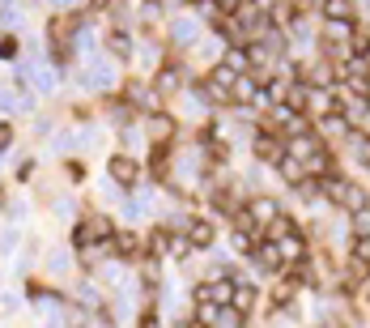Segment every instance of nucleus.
<instances>
[{
    "instance_id": "nucleus-1",
    "label": "nucleus",
    "mask_w": 370,
    "mask_h": 328,
    "mask_svg": "<svg viewBox=\"0 0 370 328\" xmlns=\"http://www.w3.org/2000/svg\"><path fill=\"white\" fill-rule=\"evenodd\" d=\"M320 188H324V196L337 205V209H345V213H366L370 209V192L362 184H354V179H341V175H328V179H320Z\"/></svg>"
},
{
    "instance_id": "nucleus-19",
    "label": "nucleus",
    "mask_w": 370,
    "mask_h": 328,
    "mask_svg": "<svg viewBox=\"0 0 370 328\" xmlns=\"http://www.w3.org/2000/svg\"><path fill=\"white\" fill-rule=\"evenodd\" d=\"M166 248H170V231H166V226H158V231H153V239H149V260H162V256H166Z\"/></svg>"
},
{
    "instance_id": "nucleus-13",
    "label": "nucleus",
    "mask_w": 370,
    "mask_h": 328,
    "mask_svg": "<svg viewBox=\"0 0 370 328\" xmlns=\"http://www.w3.org/2000/svg\"><path fill=\"white\" fill-rule=\"evenodd\" d=\"M149 175H153L158 184L170 175V149H166V145H153V149H149Z\"/></svg>"
},
{
    "instance_id": "nucleus-2",
    "label": "nucleus",
    "mask_w": 370,
    "mask_h": 328,
    "mask_svg": "<svg viewBox=\"0 0 370 328\" xmlns=\"http://www.w3.org/2000/svg\"><path fill=\"white\" fill-rule=\"evenodd\" d=\"M234 286H239V282H230V277H213L209 286H200V290H196V303H205V299H209L213 307L230 312V307H234Z\"/></svg>"
},
{
    "instance_id": "nucleus-17",
    "label": "nucleus",
    "mask_w": 370,
    "mask_h": 328,
    "mask_svg": "<svg viewBox=\"0 0 370 328\" xmlns=\"http://www.w3.org/2000/svg\"><path fill=\"white\" fill-rule=\"evenodd\" d=\"M251 307H256V286L239 282V286H234V307H230V312H239V320H243V316H247Z\"/></svg>"
},
{
    "instance_id": "nucleus-16",
    "label": "nucleus",
    "mask_w": 370,
    "mask_h": 328,
    "mask_svg": "<svg viewBox=\"0 0 370 328\" xmlns=\"http://www.w3.org/2000/svg\"><path fill=\"white\" fill-rule=\"evenodd\" d=\"M179 81H183V73H179V68H175V60H170V64H166V68L158 73L153 90H158V94H175V90H179Z\"/></svg>"
},
{
    "instance_id": "nucleus-27",
    "label": "nucleus",
    "mask_w": 370,
    "mask_h": 328,
    "mask_svg": "<svg viewBox=\"0 0 370 328\" xmlns=\"http://www.w3.org/2000/svg\"><path fill=\"white\" fill-rule=\"evenodd\" d=\"M13 145V124H0V154Z\"/></svg>"
},
{
    "instance_id": "nucleus-22",
    "label": "nucleus",
    "mask_w": 370,
    "mask_h": 328,
    "mask_svg": "<svg viewBox=\"0 0 370 328\" xmlns=\"http://www.w3.org/2000/svg\"><path fill=\"white\" fill-rule=\"evenodd\" d=\"M107 47H111V51H115V55H128V51H132V38H128V34H124V30H115V34H111V38H107Z\"/></svg>"
},
{
    "instance_id": "nucleus-20",
    "label": "nucleus",
    "mask_w": 370,
    "mask_h": 328,
    "mask_svg": "<svg viewBox=\"0 0 370 328\" xmlns=\"http://www.w3.org/2000/svg\"><path fill=\"white\" fill-rule=\"evenodd\" d=\"M230 243H234V252H239V256H256V248H260V243L251 239V231H234V235H230Z\"/></svg>"
},
{
    "instance_id": "nucleus-9",
    "label": "nucleus",
    "mask_w": 370,
    "mask_h": 328,
    "mask_svg": "<svg viewBox=\"0 0 370 328\" xmlns=\"http://www.w3.org/2000/svg\"><path fill=\"white\" fill-rule=\"evenodd\" d=\"M111 252H115L119 260H141V239H136L132 231H115V239H111Z\"/></svg>"
},
{
    "instance_id": "nucleus-7",
    "label": "nucleus",
    "mask_w": 370,
    "mask_h": 328,
    "mask_svg": "<svg viewBox=\"0 0 370 328\" xmlns=\"http://www.w3.org/2000/svg\"><path fill=\"white\" fill-rule=\"evenodd\" d=\"M260 94H264V85H260V77H256V73H243V77L234 81V102H239V107L260 102Z\"/></svg>"
},
{
    "instance_id": "nucleus-23",
    "label": "nucleus",
    "mask_w": 370,
    "mask_h": 328,
    "mask_svg": "<svg viewBox=\"0 0 370 328\" xmlns=\"http://www.w3.org/2000/svg\"><path fill=\"white\" fill-rule=\"evenodd\" d=\"M294 192H298V196H307V201H311V196H320V192H324V188H320V179H311V175H307V179H303V184H298V188H294Z\"/></svg>"
},
{
    "instance_id": "nucleus-18",
    "label": "nucleus",
    "mask_w": 370,
    "mask_h": 328,
    "mask_svg": "<svg viewBox=\"0 0 370 328\" xmlns=\"http://www.w3.org/2000/svg\"><path fill=\"white\" fill-rule=\"evenodd\" d=\"M89 235H94L98 243H111V239H115V222H111V218H89Z\"/></svg>"
},
{
    "instance_id": "nucleus-5",
    "label": "nucleus",
    "mask_w": 370,
    "mask_h": 328,
    "mask_svg": "<svg viewBox=\"0 0 370 328\" xmlns=\"http://www.w3.org/2000/svg\"><path fill=\"white\" fill-rule=\"evenodd\" d=\"M277 252H281V260H285V265H307V256H311V252H307V235H303V231H290L285 239H277Z\"/></svg>"
},
{
    "instance_id": "nucleus-25",
    "label": "nucleus",
    "mask_w": 370,
    "mask_h": 328,
    "mask_svg": "<svg viewBox=\"0 0 370 328\" xmlns=\"http://www.w3.org/2000/svg\"><path fill=\"white\" fill-rule=\"evenodd\" d=\"M13 55H17V38L4 34V38H0V60H13Z\"/></svg>"
},
{
    "instance_id": "nucleus-11",
    "label": "nucleus",
    "mask_w": 370,
    "mask_h": 328,
    "mask_svg": "<svg viewBox=\"0 0 370 328\" xmlns=\"http://www.w3.org/2000/svg\"><path fill=\"white\" fill-rule=\"evenodd\" d=\"M256 260H260V269H268V273H281V269H285V260H281V252H277L273 239H264V243L256 248Z\"/></svg>"
},
{
    "instance_id": "nucleus-12",
    "label": "nucleus",
    "mask_w": 370,
    "mask_h": 328,
    "mask_svg": "<svg viewBox=\"0 0 370 328\" xmlns=\"http://www.w3.org/2000/svg\"><path fill=\"white\" fill-rule=\"evenodd\" d=\"M149 137H153V145H166V141L175 137V120H170V115H162V111H158V115H149Z\"/></svg>"
},
{
    "instance_id": "nucleus-28",
    "label": "nucleus",
    "mask_w": 370,
    "mask_h": 328,
    "mask_svg": "<svg viewBox=\"0 0 370 328\" xmlns=\"http://www.w3.org/2000/svg\"><path fill=\"white\" fill-rule=\"evenodd\" d=\"M179 328H200V324H179Z\"/></svg>"
},
{
    "instance_id": "nucleus-15",
    "label": "nucleus",
    "mask_w": 370,
    "mask_h": 328,
    "mask_svg": "<svg viewBox=\"0 0 370 328\" xmlns=\"http://www.w3.org/2000/svg\"><path fill=\"white\" fill-rule=\"evenodd\" d=\"M277 171H281V179H285V184H290V188H298V184H303V179H307V166H303V162H298V158H290V154H285V158H281V162H277Z\"/></svg>"
},
{
    "instance_id": "nucleus-4",
    "label": "nucleus",
    "mask_w": 370,
    "mask_h": 328,
    "mask_svg": "<svg viewBox=\"0 0 370 328\" xmlns=\"http://www.w3.org/2000/svg\"><path fill=\"white\" fill-rule=\"evenodd\" d=\"M107 171H111V179H115L119 188H136V179H141V166H136L132 154H111Z\"/></svg>"
},
{
    "instance_id": "nucleus-24",
    "label": "nucleus",
    "mask_w": 370,
    "mask_h": 328,
    "mask_svg": "<svg viewBox=\"0 0 370 328\" xmlns=\"http://www.w3.org/2000/svg\"><path fill=\"white\" fill-rule=\"evenodd\" d=\"M290 299H294V286H277L273 290V307H285Z\"/></svg>"
},
{
    "instance_id": "nucleus-6",
    "label": "nucleus",
    "mask_w": 370,
    "mask_h": 328,
    "mask_svg": "<svg viewBox=\"0 0 370 328\" xmlns=\"http://www.w3.org/2000/svg\"><path fill=\"white\" fill-rule=\"evenodd\" d=\"M247 213H251L256 226H273V222L281 218V205H277L273 196H251V201H247Z\"/></svg>"
},
{
    "instance_id": "nucleus-14",
    "label": "nucleus",
    "mask_w": 370,
    "mask_h": 328,
    "mask_svg": "<svg viewBox=\"0 0 370 328\" xmlns=\"http://www.w3.org/2000/svg\"><path fill=\"white\" fill-rule=\"evenodd\" d=\"M345 149H349L358 162H366V166H370V137L362 132V128H349V137H345Z\"/></svg>"
},
{
    "instance_id": "nucleus-3",
    "label": "nucleus",
    "mask_w": 370,
    "mask_h": 328,
    "mask_svg": "<svg viewBox=\"0 0 370 328\" xmlns=\"http://www.w3.org/2000/svg\"><path fill=\"white\" fill-rule=\"evenodd\" d=\"M77 26H81V17H77V13H55V17H51V26H47L51 47H55V51H68V38L77 34Z\"/></svg>"
},
{
    "instance_id": "nucleus-26",
    "label": "nucleus",
    "mask_w": 370,
    "mask_h": 328,
    "mask_svg": "<svg viewBox=\"0 0 370 328\" xmlns=\"http://www.w3.org/2000/svg\"><path fill=\"white\" fill-rule=\"evenodd\" d=\"M141 328H162V324H158V312H153V307H145V312H141Z\"/></svg>"
},
{
    "instance_id": "nucleus-8",
    "label": "nucleus",
    "mask_w": 370,
    "mask_h": 328,
    "mask_svg": "<svg viewBox=\"0 0 370 328\" xmlns=\"http://www.w3.org/2000/svg\"><path fill=\"white\" fill-rule=\"evenodd\" d=\"M256 158H260V162H281V158H285V141H281L277 132H260V137H256Z\"/></svg>"
},
{
    "instance_id": "nucleus-21",
    "label": "nucleus",
    "mask_w": 370,
    "mask_h": 328,
    "mask_svg": "<svg viewBox=\"0 0 370 328\" xmlns=\"http://www.w3.org/2000/svg\"><path fill=\"white\" fill-rule=\"evenodd\" d=\"M349 256H354V265H362V269H370V235H358V239H354Z\"/></svg>"
},
{
    "instance_id": "nucleus-10",
    "label": "nucleus",
    "mask_w": 370,
    "mask_h": 328,
    "mask_svg": "<svg viewBox=\"0 0 370 328\" xmlns=\"http://www.w3.org/2000/svg\"><path fill=\"white\" fill-rule=\"evenodd\" d=\"M213 235H217V231H213V222H205V218L187 222V248H196V252H200V248H209V243H213Z\"/></svg>"
}]
</instances>
